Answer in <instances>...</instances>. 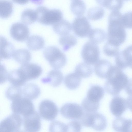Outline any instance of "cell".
<instances>
[{
  "instance_id": "7a4b0ae2",
  "label": "cell",
  "mask_w": 132,
  "mask_h": 132,
  "mask_svg": "<svg viewBox=\"0 0 132 132\" xmlns=\"http://www.w3.org/2000/svg\"><path fill=\"white\" fill-rule=\"evenodd\" d=\"M104 87L106 91L113 96L118 95L125 88L129 80L122 70L113 65L106 78Z\"/></svg>"
},
{
  "instance_id": "6da1fadb",
  "label": "cell",
  "mask_w": 132,
  "mask_h": 132,
  "mask_svg": "<svg viewBox=\"0 0 132 132\" xmlns=\"http://www.w3.org/2000/svg\"><path fill=\"white\" fill-rule=\"evenodd\" d=\"M122 17L119 11H113L108 17L107 42L118 47L124 42L126 37Z\"/></svg>"
},
{
  "instance_id": "ee69618b",
  "label": "cell",
  "mask_w": 132,
  "mask_h": 132,
  "mask_svg": "<svg viewBox=\"0 0 132 132\" xmlns=\"http://www.w3.org/2000/svg\"><path fill=\"white\" fill-rule=\"evenodd\" d=\"M127 108L132 112V95H129L126 100Z\"/></svg>"
},
{
  "instance_id": "9a60e30c",
  "label": "cell",
  "mask_w": 132,
  "mask_h": 132,
  "mask_svg": "<svg viewBox=\"0 0 132 132\" xmlns=\"http://www.w3.org/2000/svg\"><path fill=\"white\" fill-rule=\"evenodd\" d=\"M10 32L13 39L20 42L27 40L30 34L29 30L27 26L20 22L14 23L11 26Z\"/></svg>"
},
{
  "instance_id": "484cf974",
  "label": "cell",
  "mask_w": 132,
  "mask_h": 132,
  "mask_svg": "<svg viewBox=\"0 0 132 132\" xmlns=\"http://www.w3.org/2000/svg\"><path fill=\"white\" fill-rule=\"evenodd\" d=\"M8 79L12 85L21 87L27 81L19 69L12 70L8 73Z\"/></svg>"
},
{
  "instance_id": "52a82bcc",
  "label": "cell",
  "mask_w": 132,
  "mask_h": 132,
  "mask_svg": "<svg viewBox=\"0 0 132 132\" xmlns=\"http://www.w3.org/2000/svg\"><path fill=\"white\" fill-rule=\"evenodd\" d=\"M11 108L13 113L23 116L35 111L32 102L30 99L22 97L13 101Z\"/></svg>"
},
{
  "instance_id": "7bdbcfd3",
  "label": "cell",
  "mask_w": 132,
  "mask_h": 132,
  "mask_svg": "<svg viewBox=\"0 0 132 132\" xmlns=\"http://www.w3.org/2000/svg\"><path fill=\"white\" fill-rule=\"evenodd\" d=\"M126 93L129 95H132V79L129 80L125 88Z\"/></svg>"
},
{
  "instance_id": "1f68e13d",
  "label": "cell",
  "mask_w": 132,
  "mask_h": 132,
  "mask_svg": "<svg viewBox=\"0 0 132 132\" xmlns=\"http://www.w3.org/2000/svg\"><path fill=\"white\" fill-rule=\"evenodd\" d=\"M70 9L74 15L77 16H81L85 12L86 6L84 3L81 0H75L72 1Z\"/></svg>"
},
{
  "instance_id": "8d00e7d4",
  "label": "cell",
  "mask_w": 132,
  "mask_h": 132,
  "mask_svg": "<svg viewBox=\"0 0 132 132\" xmlns=\"http://www.w3.org/2000/svg\"><path fill=\"white\" fill-rule=\"evenodd\" d=\"M81 105L83 109L86 112L94 113L98 110L99 102L92 101L86 97L82 101Z\"/></svg>"
},
{
  "instance_id": "f546056e",
  "label": "cell",
  "mask_w": 132,
  "mask_h": 132,
  "mask_svg": "<svg viewBox=\"0 0 132 132\" xmlns=\"http://www.w3.org/2000/svg\"><path fill=\"white\" fill-rule=\"evenodd\" d=\"M100 5L113 11H119L122 7L123 2L122 0H96Z\"/></svg>"
},
{
  "instance_id": "9c48e42d",
  "label": "cell",
  "mask_w": 132,
  "mask_h": 132,
  "mask_svg": "<svg viewBox=\"0 0 132 132\" xmlns=\"http://www.w3.org/2000/svg\"><path fill=\"white\" fill-rule=\"evenodd\" d=\"M22 123V118L19 114H12L1 122L0 131H17L21 127Z\"/></svg>"
},
{
  "instance_id": "7402d4cb",
  "label": "cell",
  "mask_w": 132,
  "mask_h": 132,
  "mask_svg": "<svg viewBox=\"0 0 132 132\" xmlns=\"http://www.w3.org/2000/svg\"><path fill=\"white\" fill-rule=\"evenodd\" d=\"M26 44L28 48L32 51H37L43 48L45 45V41L41 36L31 35L27 40Z\"/></svg>"
},
{
  "instance_id": "4316f807",
  "label": "cell",
  "mask_w": 132,
  "mask_h": 132,
  "mask_svg": "<svg viewBox=\"0 0 132 132\" xmlns=\"http://www.w3.org/2000/svg\"><path fill=\"white\" fill-rule=\"evenodd\" d=\"M13 57L18 63L23 64L28 63L31 59V54L28 50L21 49L15 50Z\"/></svg>"
},
{
  "instance_id": "d6a6232c",
  "label": "cell",
  "mask_w": 132,
  "mask_h": 132,
  "mask_svg": "<svg viewBox=\"0 0 132 132\" xmlns=\"http://www.w3.org/2000/svg\"><path fill=\"white\" fill-rule=\"evenodd\" d=\"M22 89L20 86L12 85L7 89L5 95L9 100L13 101L22 97Z\"/></svg>"
},
{
  "instance_id": "8fae6325",
  "label": "cell",
  "mask_w": 132,
  "mask_h": 132,
  "mask_svg": "<svg viewBox=\"0 0 132 132\" xmlns=\"http://www.w3.org/2000/svg\"><path fill=\"white\" fill-rule=\"evenodd\" d=\"M61 115L67 119H80L84 112L81 107L75 103H68L63 105L60 110Z\"/></svg>"
},
{
  "instance_id": "ba28073f",
  "label": "cell",
  "mask_w": 132,
  "mask_h": 132,
  "mask_svg": "<svg viewBox=\"0 0 132 132\" xmlns=\"http://www.w3.org/2000/svg\"><path fill=\"white\" fill-rule=\"evenodd\" d=\"M39 111L42 118L47 120L52 121L56 117L58 109L54 102L50 100H45L40 103Z\"/></svg>"
},
{
  "instance_id": "ac0fdd59",
  "label": "cell",
  "mask_w": 132,
  "mask_h": 132,
  "mask_svg": "<svg viewBox=\"0 0 132 132\" xmlns=\"http://www.w3.org/2000/svg\"><path fill=\"white\" fill-rule=\"evenodd\" d=\"M64 77L62 72L58 69H54L50 71L46 77L41 79L43 83L49 84L54 87L58 86L62 83Z\"/></svg>"
},
{
  "instance_id": "bcb514c9",
  "label": "cell",
  "mask_w": 132,
  "mask_h": 132,
  "mask_svg": "<svg viewBox=\"0 0 132 132\" xmlns=\"http://www.w3.org/2000/svg\"><path fill=\"white\" fill-rule=\"evenodd\" d=\"M124 0V1H127V0Z\"/></svg>"
},
{
  "instance_id": "83f0119b",
  "label": "cell",
  "mask_w": 132,
  "mask_h": 132,
  "mask_svg": "<svg viewBox=\"0 0 132 132\" xmlns=\"http://www.w3.org/2000/svg\"><path fill=\"white\" fill-rule=\"evenodd\" d=\"M88 37L90 41L97 44L104 41L106 38V35L103 30L95 28L91 29Z\"/></svg>"
},
{
  "instance_id": "d6986e66",
  "label": "cell",
  "mask_w": 132,
  "mask_h": 132,
  "mask_svg": "<svg viewBox=\"0 0 132 132\" xmlns=\"http://www.w3.org/2000/svg\"><path fill=\"white\" fill-rule=\"evenodd\" d=\"M14 46L3 36L0 37V59H8L13 57L15 51Z\"/></svg>"
},
{
  "instance_id": "30bf717a",
  "label": "cell",
  "mask_w": 132,
  "mask_h": 132,
  "mask_svg": "<svg viewBox=\"0 0 132 132\" xmlns=\"http://www.w3.org/2000/svg\"><path fill=\"white\" fill-rule=\"evenodd\" d=\"M72 27L75 34L80 38L88 36L91 30L88 20L82 16H78L72 22Z\"/></svg>"
},
{
  "instance_id": "f6af8a7d",
  "label": "cell",
  "mask_w": 132,
  "mask_h": 132,
  "mask_svg": "<svg viewBox=\"0 0 132 132\" xmlns=\"http://www.w3.org/2000/svg\"><path fill=\"white\" fill-rule=\"evenodd\" d=\"M16 3L20 4H24L27 3L29 0H12Z\"/></svg>"
},
{
  "instance_id": "44dd1931",
  "label": "cell",
  "mask_w": 132,
  "mask_h": 132,
  "mask_svg": "<svg viewBox=\"0 0 132 132\" xmlns=\"http://www.w3.org/2000/svg\"><path fill=\"white\" fill-rule=\"evenodd\" d=\"M22 90L24 97L31 100L37 98L40 93L39 87L36 84L33 83L25 85Z\"/></svg>"
},
{
  "instance_id": "5bb4252c",
  "label": "cell",
  "mask_w": 132,
  "mask_h": 132,
  "mask_svg": "<svg viewBox=\"0 0 132 132\" xmlns=\"http://www.w3.org/2000/svg\"><path fill=\"white\" fill-rule=\"evenodd\" d=\"M23 117V126L28 132H37L41 129L40 118L37 112L34 111Z\"/></svg>"
},
{
  "instance_id": "f1b7e54d",
  "label": "cell",
  "mask_w": 132,
  "mask_h": 132,
  "mask_svg": "<svg viewBox=\"0 0 132 132\" xmlns=\"http://www.w3.org/2000/svg\"><path fill=\"white\" fill-rule=\"evenodd\" d=\"M59 42L62 46L63 50L65 52L76 45L77 39L74 35L68 34L61 36L59 39Z\"/></svg>"
},
{
  "instance_id": "74e56055",
  "label": "cell",
  "mask_w": 132,
  "mask_h": 132,
  "mask_svg": "<svg viewBox=\"0 0 132 132\" xmlns=\"http://www.w3.org/2000/svg\"><path fill=\"white\" fill-rule=\"evenodd\" d=\"M119 47L107 42L103 47V52L108 56H116L119 52Z\"/></svg>"
},
{
  "instance_id": "60d3db41",
  "label": "cell",
  "mask_w": 132,
  "mask_h": 132,
  "mask_svg": "<svg viewBox=\"0 0 132 132\" xmlns=\"http://www.w3.org/2000/svg\"><path fill=\"white\" fill-rule=\"evenodd\" d=\"M122 21L125 28L132 29V11L125 13L123 15Z\"/></svg>"
},
{
  "instance_id": "5b68a950",
  "label": "cell",
  "mask_w": 132,
  "mask_h": 132,
  "mask_svg": "<svg viewBox=\"0 0 132 132\" xmlns=\"http://www.w3.org/2000/svg\"><path fill=\"white\" fill-rule=\"evenodd\" d=\"M81 125L87 127H91L98 131L104 130L106 127L107 122L105 117L98 112L84 113L80 119Z\"/></svg>"
},
{
  "instance_id": "c3c4849f",
  "label": "cell",
  "mask_w": 132,
  "mask_h": 132,
  "mask_svg": "<svg viewBox=\"0 0 132 132\" xmlns=\"http://www.w3.org/2000/svg\"></svg>"
},
{
  "instance_id": "d590c367",
  "label": "cell",
  "mask_w": 132,
  "mask_h": 132,
  "mask_svg": "<svg viewBox=\"0 0 132 132\" xmlns=\"http://www.w3.org/2000/svg\"><path fill=\"white\" fill-rule=\"evenodd\" d=\"M105 11L104 9L100 7H94L90 9L88 11V18L92 20H96L102 18L104 16Z\"/></svg>"
},
{
  "instance_id": "836d02e7",
  "label": "cell",
  "mask_w": 132,
  "mask_h": 132,
  "mask_svg": "<svg viewBox=\"0 0 132 132\" xmlns=\"http://www.w3.org/2000/svg\"><path fill=\"white\" fill-rule=\"evenodd\" d=\"M13 5L9 1L2 0L0 1V16L3 18H6L11 15L13 10Z\"/></svg>"
},
{
  "instance_id": "4dcf8cb0",
  "label": "cell",
  "mask_w": 132,
  "mask_h": 132,
  "mask_svg": "<svg viewBox=\"0 0 132 132\" xmlns=\"http://www.w3.org/2000/svg\"><path fill=\"white\" fill-rule=\"evenodd\" d=\"M75 72L81 77L87 78L92 75L93 70L90 65L85 62L80 63L76 66Z\"/></svg>"
},
{
  "instance_id": "d4e9b609",
  "label": "cell",
  "mask_w": 132,
  "mask_h": 132,
  "mask_svg": "<svg viewBox=\"0 0 132 132\" xmlns=\"http://www.w3.org/2000/svg\"><path fill=\"white\" fill-rule=\"evenodd\" d=\"M81 80V77L75 72L66 75L64 78V82L65 86L68 89L74 90L79 87Z\"/></svg>"
},
{
  "instance_id": "ab89813d",
  "label": "cell",
  "mask_w": 132,
  "mask_h": 132,
  "mask_svg": "<svg viewBox=\"0 0 132 132\" xmlns=\"http://www.w3.org/2000/svg\"><path fill=\"white\" fill-rule=\"evenodd\" d=\"M81 125L80 122L76 120L70 121L67 125V131H80L81 129Z\"/></svg>"
},
{
  "instance_id": "603a6c76",
  "label": "cell",
  "mask_w": 132,
  "mask_h": 132,
  "mask_svg": "<svg viewBox=\"0 0 132 132\" xmlns=\"http://www.w3.org/2000/svg\"><path fill=\"white\" fill-rule=\"evenodd\" d=\"M104 94V90L102 87L98 85H93L89 89L86 97L92 101L99 102Z\"/></svg>"
},
{
  "instance_id": "2e32d148",
  "label": "cell",
  "mask_w": 132,
  "mask_h": 132,
  "mask_svg": "<svg viewBox=\"0 0 132 132\" xmlns=\"http://www.w3.org/2000/svg\"><path fill=\"white\" fill-rule=\"evenodd\" d=\"M127 108L126 100L118 96L113 97L110 104V108L112 113L116 117L120 116Z\"/></svg>"
},
{
  "instance_id": "e575fe53",
  "label": "cell",
  "mask_w": 132,
  "mask_h": 132,
  "mask_svg": "<svg viewBox=\"0 0 132 132\" xmlns=\"http://www.w3.org/2000/svg\"><path fill=\"white\" fill-rule=\"evenodd\" d=\"M21 20L26 25H30L37 20V16L35 11L27 9L22 13L21 17Z\"/></svg>"
},
{
  "instance_id": "b9f144b4",
  "label": "cell",
  "mask_w": 132,
  "mask_h": 132,
  "mask_svg": "<svg viewBox=\"0 0 132 132\" xmlns=\"http://www.w3.org/2000/svg\"><path fill=\"white\" fill-rule=\"evenodd\" d=\"M1 84L6 82L8 79V74L5 67L3 65L1 64Z\"/></svg>"
},
{
  "instance_id": "f35d334b",
  "label": "cell",
  "mask_w": 132,
  "mask_h": 132,
  "mask_svg": "<svg viewBox=\"0 0 132 132\" xmlns=\"http://www.w3.org/2000/svg\"><path fill=\"white\" fill-rule=\"evenodd\" d=\"M50 131L67 132V125L59 121L55 120L50 123L49 127Z\"/></svg>"
},
{
  "instance_id": "ffe728a7",
  "label": "cell",
  "mask_w": 132,
  "mask_h": 132,
  "mask_svg": "<svg viewBox=\"0 0 132 132\" xmlns=\"http://www.w3.org/2000/svg\"><path fill=\"white\" fill-rule=\"evenodd\" d=\"M113 129L118 132H132V119L118 117L113 121Z\"/></svg>"
},
{
  "instance_id": "e0dca14e",
  "label": "cell",
  "mask_w": 132,
  "mask_h": 132,
  "mask_svg": "<svg viewBox=\"0 0 132 132\" xmlns=\"http://www.w3.org/2000/svg\"><path fill=\"white\" fill-rule=\"evenodd\" d=\"M112 65L105 59L99 60L95 64L94 70L96 75L102 78H107Z\"/></svg>"
},
{
  "instance_id": "3957f363",
  "label": "cell",
  "mask_w": 132,
  "mask_h": 132,
  "mask_svg": "<svg viewBox=\"0 0 132 132\" xmlns=\"http://www.w3.org/2000/svg\"><path fill=\"white\" fill-rule=\"evenodd\" d=\"M35 11L37 20L43 24L53 25L63 19L62 12L58 9L49 10L45 7L40 6Z\"/></svg>"
},
{
  "instance_id": "cb8c5ba5",
  "label": "cell",
  "mask_w": 132,
  "mask_h": 132,
  "mask_svg": "<svg viewBox=\"0 0 132 132\" xmlns=\"http://www.w3.org/2000/svg\"><path fill=\"white\" fill-rule=\"evenodd\" d=\"M53 31L61 36L69 34L72 27L70 23L67 20L62 19L53 26Z\"/></svg>"
},
{
  "instance_id": "4fadbf2b",
  "label": "cell",
  "mask_w": 132,
  "mask_h": 132,
  "mask_svg": "<svg viewBox=\"0 0 132 132\" xmlns=\"http://www.w3.org/2000/svg\"><path fill=\"white\" fill-rule=\"evenodd\" d=\"M115 61L116 66L122 70L128 67L132 69V45L119 52L116 56Z\"/></svg>"
},
{
  "instance_id": "8992f818",
  "label": "cell",
  "mask_w": 132,
  "mask_h": 132,
  "mask_svg": "<svg viewBox=\"0 0 132 132\" xmlns=\"http://www.w3.org/2000/svg\"><path fill=\"white\" fill-rule=\"evenodd\" d=\"M100 51L98 46L90 41L86 42L81 51V55L84 62L89 64H95L100 57Z\"/></svg>"
},
{
  "instance_id": "7c38bea8",
  "label": "cell",
  "mask_w": 132,
  "mask_h": 132,
  "mask_svg": "<svg viewBox=\"0 0 132 132\" xmlns=\"http://www.w3.org/2000/svg\"><path fill=\"white\" fill-rule=\"evenodd\" d=\"M19 69L27 81L38 78L43 72L41 67L34 63H28L22 64Z\"/></svg>"
},
{
  "instance_id": "277c9868",
  "label": "cell",
  "mask_w": 132,
  "mask_h": 132,
  "mask_svg": "<svg viewBox=\"0 0 132 132\" xmlns=\"http://www.w3.org/2000/svg\"><path fill=\"white\" fill-rule=\"evenodd\" d=\"M43 54L45 59L54 69L62 68L66 63L65 55L57 47L53 46L47 47L44 50Z\"/></svg>"
},
{
  "instance_id": "7dc6e473",
  "label": "cell",
  "mask_w": 132,
  "mask_h": 132,
  "mask_svg": "<svg viewBox=\"0 0 132 132\" xmlns=\"http://www.w3.org/2000/svg\"><path fill=\"white\" fill-rule=\"evenodd\" d=\"M72 1H74V0H71Z\"/></svg>"
}]
</instances>
